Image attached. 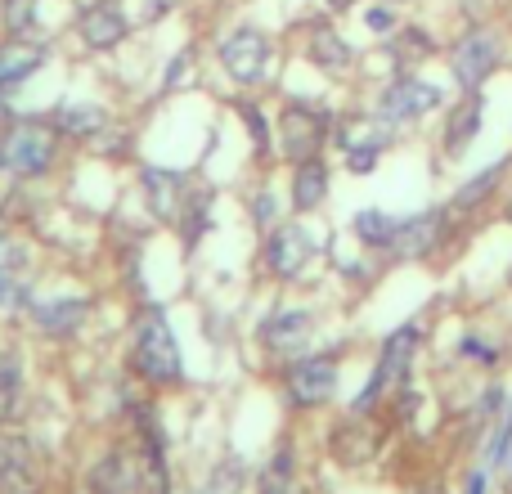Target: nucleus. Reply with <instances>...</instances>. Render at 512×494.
Instances as JSON below:
<instances>
[{"mask_svg":"<svg viewBox=\"0 0 512 494\" xmlns=\"http://www.w3.org/2000/svg\"><path fill=\"white\" fill-rule=\"evenodd\" d=\"M131 360L153 387H171L180 382V346H176V333H171L167 315L158 306L144 315V324L135 328V346H131Z\"/></svg>","mask_w":512,"mask_h":494,"instance_id":"f257e3e1","label":"nucleus"},{"mask_svg":"<svg viewBox=\"0 0 512 494\" xmlns=\"http://www.w3.org/2000/svg\"><path fill=\"white\" fill-rule=\"evenodd\" d=\"M54 126L45 122H14L0 135V171L9 176H45L54 162Z\"/></svg>","mask_w":512,"mask_h":494,"instance_id":"f03ea898","label":"nucleus"},{"mask_svg":"<svg viewBox=\"0 0 512 494\" xmlns=\"http://www.w3.org/2000/svg\"><path fill=\"white\" fill-rule=\"evenodd\" d=\"M418 342H423V333H418V324H405V328H396V333L387 337V346H382V360H378V369H373L369 387H364V391H360V400H355V414H364V409H369L373 400H378L382 391L391 387V382H400V378H405V373H409V364H414Z\"/></svg>","mask_w":512,"mask_h":494,"instance_id":"7ed1b4c3","label":"nucleus"},{"mask_svg":"<svg viewBox=\"0 0 512 494\" xmlns=\"http://www.w3.org/2000/svg\"><path fill=\"white\" fill-rule=\"evenodd\" d=\"M279 140H283V158L292 162L319 158V149L328 140V117L310 104H288L279 117Z\"/></svg>","mask_w":512,"mask_h":494,"instance_id":"20e7f679","label":"nucleus"},{"mask_svg":"<svg viewBox=\"0 0 512 494\" xmlns=\"http://www.w3.org/2000/svg\"><path fill=\"white\" fill-rule=\"evenodd\" d=\"M495 68H499V36L486 32V27H472L450 54V72L463 90H481Z\"/></svg>","mask_w":512,"mask_h":494,"instance_id":"39448f33","label":"nucleus"},{"mask_svg":"<svg viewBox=\"0 0 512 494\" xmlns=\"http://www.w3.org/2000/svg\"><path fill=\"white\" fill-rule=\"evenodd\" d=\"M221 63H225V72H230L234 81L256 86V81L265 77V68H270V41H265V32H256V27H239V32H230L221 41Z\"/></svg>","mask_w":512,"mask_h":494,"instance_id":"423d86ee","label":"nucleus"},{"mask_svg":"<svg viewBox=\"0 0 512 494\" xmlns=\"http://www.w3.org/2000/svg\"><path fill=\"white\" fill-rule=\"evenodd\" d=\"M441 90L432 86V81H418V77H400L391 81L387 90H382L378 99V117L382 122H414V117L432 113V108H441Z\"/></svg>","mask_w":512,"mask_h":494,"instance_id":"0eeeda50","label":"nucleus"},{"mask_svg":"<svg viewBox=\"0 0 512 494\" xmlns=\"http://www.w3.org/2000/svg\"><path fill=\"white\" fill-rule=\"evenodd\" d=\"M36 486H41V468H36L32 441L5 432L0 436V494H36Z\"/></svg>","mask_w":512,"mask_h":494,"instance_id":"6e6552de","label":"nucleus"},{"mask_svg":"<svg viewBox=\"0 0 512 494\" xmlns=\"http://www.w3.org/2000/svg\"><path fill=\"white\" fill-rule=\"evenodd\" d=\"M333 391H337V360H333V355L301 360L297 369L288 373V396H292V405H301V409L324 405Z\"/></svg>","mask_w":512,"mask_h":494,"instance_id":"1a4fd4ad","label":"nucleus"},{"mask_svg":"<svg viewBox=\"0 0 512 494\" xmlns=\"http://www.w3.org/2000/svg\"><path fill=\"white\" fill-rule=\"evenodd\" d=\"M144 490V454L117 450L90 472V494H140Z\"/></svg>","mask_w":512,"mask_h":494,"instance_id":"9d476101","label":"nucleus"},{"mask_svg":"<svg viewBox=\"0 0 512 494\" xmlns=\"http://www.w3.org/2000/svg\"><path fill=\"white\" fill-rule=\"evenodd\" d=\"M310 256H315V239H310L301 225H279V230L270 234V247H265V261H270V270L279 274V279H297Z\"/></svg>","mask_w":512,"mask_h":494,"instance_id":"9b49d317","label":"nucleus"},{"mask_svg":"<svg viewBox=\"0 0 512 494\" xmlns=\"http://www.w3.org/2000/svg\"><path fill=\"white\" fill-rule=\"evenodd\" d=\"M140 185L144 194H149V212L158 216L162 225L180 221V212H185V176L180 171H162V167H144L140 171Z\"/></svg>","mask_w":512,"mask_h":494,"instance_id":"f8f14e48","label":"nucleus"},{"mask_svg":"<svg viewBox=\"0 0 512 494\" xmlns=\"http://www.w3.org/2000/svg\"><path fill=\"white\" fill-rule=\"evenodd\" d=\"M77 32L90 50H113V45L131 32V23H126V14L117 5H90L86 14H81Z\"/></svg>","mask_w":512,"mask_h":494,"instance_id":"ddd939ff","label":"nucleus"},{"mask_svg":"<svg viewBox=\"0 0 512 494\" xmlns=\"http://www.w3.org/2000/svg\"><path fill=\"white\" fill-rule=\"evenodd\" d=\"M441 234H445V216L441 212H423V216H414V221H400V230H396V256H405V261H418V256H427L436 243H441Z\"/></svg>","mask_w":512,"mask_h":494,"instance_id":"4468645a","label":"nucleus"},{"mask_svg":"<svg viewBox=\"0 0 512 494\" xmlns=\"http://www.w3.org/2000/svg\"><path fill=\"white\" fill-rule=\"evenodd\" d=\"M481 122H486V99H481L477 90H468V99H463V104L450 113V122H445V153L468 149V144L481 135Z\"/></svg>","mask_w":512,"mask_h":494,"instance_id":"2eb2a0df","label":"nucleus"},{"mask_svg":"<svg viewBox=\"0 0 512 494\" xmlns=\"http://www.w3.org/2000/svg\"><path fill=\"white\" fill-rule=\"evenodd\" d=\"M310 328H315V319H310L306 310H283V315H274L270 324L261 328V337L270 351H301V346L310 342Z\"/></svg>","mask_w":512,"mask_h":494,"instance_id":"dca6fc26","label":"nucleus"},{"mask_svg":"<svg viewBox=\"0 0 512 494\" xmlns=\"http://www.w3.org/2000/svg\"><path fill=\"white\" fill-rule=\"evenodd\" d=\"M41 63H45L41 45L14 36L9 45H0V86H18V81H27L36 68H41Z\"/></svg>","mask_w":512,"mask_h":494,"instance_id":"f3484780","label":"nucleus"},{"mask_svg":"<svg viewBox=\"0 0 512 494\" xmlns=\"http://www.w3.org/2000/svg\"><path fill=\"white\" fill-rule=\"evenodd\" d=\"M328 194V167L319 158L297 162V176H292V207L297 212H315Z\"/></svg>","mask_w":512,"mask_h":494,"instance_id":"a211bd4d","label":"nucleus"},{"mask_svg":"<svg viewBox=\"0 0 512 494\" xmlns=\"http://www.w3.org/2000/svg\"><path fill=\"white\" fill-rule=\"evenodd\" d=\"M310 63L324 72H346L351 68V45L337 36V27L319 23L315 32H310Z\"/></svg>","mask_w":512,"mask_h":494,"instance_id":"6ab92c4d","label":"nucleus"},{"mask_svg":"<svg viewBox=\"0 0 512 494\" xmlns=\"http://www.w3.org/2000/svg\"><path fill=\"white\" fill-rule=\"evenodd\" d=\"M32 319L45 328V333H72V328L86 319V301L77 297H59V301H41V306H32Z\"/></svg>","mask_w":512,"mask_h":494,"instance_id":"aec40b11","label":"nucleus"},{"mask_svg":"<svg viewBox=\"0 0 512 494\" xmlns=\"http://www.w3.org/2000/svg\"><path fill=\"white\" fill-rule=\"evenodd\" d=\"M373 450H378V432H369L364 423H351V427H342V432L333 436V459L346 463V468L364 463Z\"/></svg>","mask_w":512,"mask_h":494,"instance_id":"412c9836","label":"nucleus"},{"mask_svg":"<svg viewBox=\"0 0 512 494\" xmlns=\"http://www.w3.org/2000/svg\"><path fill=\"white\" fill-rule=\"evenodd\" d=\"M54 122H59L63 135H81V140H86V135L104 131L108 113H104V108H95V104H68V108H59V117H54Z\"/></svg>","mask_w":512,"mask_h":494,"instance_id":"4be33fe9","label":"nucleus"},{"mask_svg":"<svg viewBox=\"0 0 512 494\" xmlns=\"http://www.w3.org/2000/svg\"><path fill=\"white\" fill-rule=\"evenodd\" d=\"M18 405H23V369L9 351H0V423H9Z\"/></svg>","mask_w":512,"mask_h":494,"instance_id":"5701e85b","label":"nucleus"},{"mask_svg":"<svg viewBox=\"0 0 512 494\" xmlns=\"http://www.w3.org/2000/svg\"><path fill=\"white\" fill-rule=\"evenodd\" d=\"M504 171H508V162H495V167H486V176H472L468 185L454 194V207H459V212H472V207H481L490 194H495L499 180H504Z\"/></svg>","mask_w":512,"mask_h":494,"instance_id":"b1692460","label":"nucleus"},{"mask_svg":"<svg viewBox=\"0 0 512 494\" xmlns=\"http://www.w3.org/2000/svg\"><path fill=\"white\" fill-rule=\"evenodd\" d=\"M261 494H297V468H292V450L283 445L261 472Z\"/></svg>","mask_w":512,"mask_h":494,"instance_id":"393cba45","label":"nucleus"},{"mask_svg":"<svg viewBox=\"0 0 512 494\" xmlns=\"http://www.w3.org/2000/svg\"><path fill=\"white\" fill-rule=\"evenodd\" d=\"M427 54H432V36H427L423 27H405V32L391 41V59H396L400 68H414V63H423Z\"/></svg>","mask_w":512,"mask_h":494,"instance_id":"a878e982","label":"nucleus"},{"mask_svg":"<svg viewBox=\"0 0 512 494\" xmlns=\"http://www.w3.org/2000/svg\"><path fill=\"white\" fill-rule=\"evenodd\" d=\"M396 230H400V221H391L387 212H360L355 216V234H360V243H369V247H391L396 243Z\"/></svg>","mask_w":512,"mask_h":494,"instance_id":"bb28decb","label":"nucleus"},{"mask_svg":"<svg viewBox=\"0 0 512 494\" xmlns=\"http://www.w3.org/2000/svg\"><path fill=\"white\" fill-rule=\"evenodd\" d=\"M382 144H387V140H364V144H346V167H351L355 176H369V171L378 167V158H382Z\"/></svg>","mask_w":512,"mask_h":494,"instance_id":"cd10ccee","label":"nucleus"},{"mask_svg":"<svg viewBox=\"0 0 512 494\" xmlns=\"http://www.w3.org/2000/svg\"><path fill=\"white\" fill-rule=\"evenodd\" d=\"M0 5H5V27H9V36H23L27 27H32L36 5H41V0H0Z\"/></svg>","mask_w":512,"mask_h":494,"instance_id":"c85d7f7f","label":"nucleus"},{"mask_svg":"<svg viewBox=\"0 0 512 494\" xmlns=\"http://www.w3.org/2000/svg\"><path fill=\"white\" fill-rule=\"evenodd\" d=\"M239 486H243V463H225V468L212 472L207 494H239Z\"/></svg>","mask_w":512,"mask_h":494,"instance_id":"c756f323","label":"nucleus"},{"mask_svg":"<svg viewBox=\"0 0 512 494\" xmlns=\"http://www.w3.org/2000/svg\"><path fill=\"white\" fill-rule=\"evenodd\" d=\"M239 113H243V122H248V131H252L256 153H265V149H270V135H265V117H261V108H256V104H239Z\"/></svg>","mask_w":512,"mask_h":494,"instance_id":"7c9ffc66","label":"nucleus"},{"mask_svg":"<svg viewBox=\"0 0 512 494\" xmlns=\"http://www.w3.org/2000/svg\"><path fill=\"white\" fill-rule=\"evenodd\" d=\"M27 261V247L23 243H14L5 230H0V274H9V270H18V265Z\"/></svg>","mask_w":512,"mask_h":494,"instance_id":"2f4dec72","label":"nucleus"},{"mask_svg":"<svg viewBox=\"0 0 512 494\" xmlns=\"http://www.w3.org/2000/svg\"><path fill=\"white\" fill-rule=\"evenodd\" d=\"M364 27H369V32H378V36L396 32V14H391V5H373L369 14H364Z\"/></svg>","mask_w":512,"mask_h":494,"instance_id":"473e14b6","label":"nucleus"},{"mask_svg":"<svg viewBox=\"0 0 512 494\" xmlns=\"http://www.w3.org/2000/svg\"><path fill=\"white\" fill-rule=\"evenodd\" d=\"M23 301H27L23 283H14V279H5V274H0V306H23Z\"/></svg>","mask_w":512,"mask_h":494,"instance_id":"72a5a7b5","label":"nucleus"},{"mask_svg":"<svg viewBox=\"0 0 512 494\" xmlns=\"http://www.w3.org/2000/svg\"><path fill=\"white\" fill-rule=\"evenodd\" d=\"M508 445H512V414H508L504 432L495 436V450H490V463H504V459H508Z\"/></svg>","mask_w":512,"mask_h":494,"instance_id":"f704fd0d","label":"nucleus"},{"mask_svg":"<svg viewBox=\"0 0 512 494\" xmlns=\"http://www.w3.org/2000/svg\"><path fill=\"white\" fill-rule=\"evenodd\" d=\"M185 68H189V54H180V59L167 68V81H162V90H171V86H176V81L185 77Z\"/></svg>","mask_w":512,"mask_h":494,"instance_id":"c9c22d12","label":"nucleus"},{"mask_svg":"<svg viewBox=\"0 0 512 494\" xmlns=\"http://www.w3.org/2000/svg\"><path fill=\"white\" fill-rule=\"evenodd\" d=\"M274 216V203H270V194H261L256 198V221H270Z\"/></svg>","mask_w":512,"mask_h":494,"instance_id":"e433bc0d","label":"nucleus"},{"mask_svg":"<svg viewBox=\"0 0 512 494\" xmlns=\"http://www.w3.org/2000/svg\"><path fill=\"white\" fill-rule=\"evenodd\" d=\"M468 494H486V477H472V490Z\"/></svg>","mask_w":512,"mask_h":494,"instance_id":"4c0bfd02","label":"nucleus"},{"mask_svg":"<svg viewBox=\"0 0 512 494\" xmlns=\"http://www.w3.org/2000/svg\"><path fill=\"white\" fill-rule=\"evenodd\" d=\"M355 0H328V9H351Z\"/></svg>","mask_w":512,"mask_h":494,"instance_id":"58836bf2","label":"nucleus"},{"mask_svg":"<svg viewBox=\"0 0 512 494\" xmlns=\"http://www.w3.org/2000/svg\"><path fill=\"white\" fill-rule=\"evenodd\" d=\"M5 95H9V86H0V113H5Z\"/></svg>","mask_w":512,"mask_h":494,"instance_id":"ea45409f","label":"nucleus"},{"mask_svg":"<svg viewBox=\"0 0 512 494\" xmlns=\"http://www.w3.org/2000/svg\"><path fill=\"white\" fill-rule=\"evenodd\" d=\"M508 221H512V207H508Z\"/></svg>","mask_w":512,"mask_h":494,"instance_id":"a19ab883","label":"nucleus"}]
</instances>
